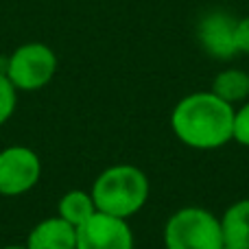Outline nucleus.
Segmentation results:
<instances>
[{
    "label": "nucleus",
    "mask_w": 249,
    "mask_h": 249,
    "mask_svg": "<svg viewBox=\"0 0 249 249\" xmlns=\"http://www.w3.org/2000/svg\"><path fill=\"white\" fill-rule=\"evenodd\" d=\"M171 127L190 149H221L234 138V107L212 92H195L175 105Z\"/></svg>",
    "instance_id": "f257e3e1"
},
{
    "label": "nucleus",
    "mask_w": 249,
    "mask_h": 249,
    "mask_svg": "<svg viewBox=\"0 0 249 249\" xmlns=\"http://www.w3.org/2000/svg\"><path fill=\"white\" fill-rule=\"evenodd\" d=\"M90 195L99 212L129 219L144 208L149 199V179L133 164H114L96 177Z\"/></svg>",
    "instance_id": "f03ea898"
},
{
    "label": "nucleus",
    "mask_w": 249,
    "mask_h": 249,
    "mask_svg": "<svg viewBox=\"0 0 249 249\" xmlns=\"http://www.w3.org/2000/svg\"><path fill=\"white\" fill-rule=\"evenodd\" d=\"M166 249H221L223 230L221 219L203 208H181L164 225Z\"/></svg>",
    "instance_id": "7ed1b4c3"
},
{
    "label": "nucleus",
    "mask_w": 249,
    "mask_h": 249,
    "mask_svg": "<svg viewBox=\"0 0 249 249\" xmlns=\"http://www.w3.org/2000/svg\"><path fill=\"white\" fill-rule=\"evenodd\" d=\"M57 72V55L51 46L42 42L22 44L13 51L7 61L4 74L13 83L16 90L33 92L48 86Z\"/></svg>",
    "instance_id": "20e7f679"
},
{
    "label": "nucleus",
    "mask_w": 249,
    "mask_h": 249,
    "mask_svg": "<svg viewBox=\"0 0 249 249\" xmlns=\"http://www.w3.org/2000/svg\"><path fill=\"white\" fill-rule=\"evenodd\" d=\"M42 177V162L33 149L13 144L0 151V195L18 197L35 188Z\"/></svg>",
    "instance_id": "39448f33"
},
{
    "label": "nucleus",
    "mask_w": 249,
    "mask_h": 249,
    "mask_svg": "<svg viewBox=\"0 0 249 249\" xmlns=\"http://www.w3.org/2000/svg\"><path fill=\"white\" fill-rule=\"evenodd\" d=\"M77 249H133V234L127 219L96 210L77 228Z\"/></svg>",
    "instance_id": "423d86ee"
},
{
    "label": "nucleus",
    "mask_w": 249,
    "mask_h": 249,
    "mask_svg": "<svg viewBox=\"0 0 249 249\" xmlns=\"http://www.w3.org/2000/svg\"><path fill=\"white\" fill-rule=\"evenodd\" d=\"M236 22L228 11H210L197 29V37L203 51L219 61L232 59L236 48Z\"/></svg>",
    "instance_id": "0eeeda50"
},
{
    "label": "nucleus",
    "mask_w": 249,
    "mask_h": 249,
    "mask_svg": "<svg viewBox=\"0 0 249 249\" xmlns=\"http://www.w3.org/2000/svg\"><path fill=\"white\" fill-rule=\"evenodd\" d=\"M26 249H77V228L61 216L44 219L31 230Z\"/></svg>",
    "instance_id": "6e6552de"
},
{
    "label": "nucleus",
    "mask_w": 249,
    "mask_h": 249,
    "mask_svg": "<svg viewBox=\"0 0 249 249\" xmlns=\"http://www.w3.org/2000/svg\"><path fill=\"white\" fill-rule=\"evenodd\" d=\"M223 243L234 249H249V199L232 203L221 216Z\"/></svg>",
    "instance_id": "1a4fd4ad"
},
{
    "label": "nucleus",
    "mask_w": 249,
    "mask_h": 249,
    "mask_svg": "<svg viewBox=\"0 0 249 249\" xmlns=\"http://www.w3.org/2000/svg\"><path fill=\"white\" fill-rule=\"evenodd\" d=\"M57 212L64 221H68L72 228H81L88 219L96 212L94 199L86 190H68L64 197L59 199Z\"/></svg>",
    "instance_id": "9d476101"
},
{
    "label": "nucleus",
    "mask_w": 249,
    "mask_h": 249,
    "mask_svg": "<svg viewBox=\"0 0 249 249\" xmlns=\"http://www.w3.org/2000/svg\"><path fill=\"white\" fill-rule=\"evenodd\" d=\"M212 94L230 105L245 101L249 96V72H243L238 68H228L219 72L212 83Z\"/></svg>",
    "instance_id": "9b49d317"
},
{
    "label": "nucleus",
    "mask_w": 249,
    "mask_h": 249,
    "mask_svg": "<svg viewBox=\"0 0 249 249\" xmlns=\"http://www.w3.org/2000/svg\"><path fill=\"white\" fill-rule=\"evenodd\" d=\"M18 90L4 72H0V124H4L16 112Z\"/></svg>",
    "instance_id": "f8f14e48"
},
{
    "label": "nucleus",
    "mask_w": 249,
    "mask_h": 249,
    "mask_svg": "<svg viewBox=\"0 0 249 249\" xmlns=\"http://www.w3.org/2000/svg\"><path fill=\"white\" fill-rule=\"evenodd\" d=\"M238 144L249 146V103L243 105L238 112H234V138Z\"/></svg>",
    "instance_id": "ddd939ff"
},
{
    "label": "nucleus",
    "mask_w": 249,
    "mask_h": 249,
    "mask_svg": "<svg viewBox=\"0 0 249 249\" xmlns=\"http://www.w3.org/2000/svg\"><path fill=\"white\" fill-rule=\"evenodd\" d=\"M236 48L249 55V16L236 22Z\"/></svg>",
    "instance_id": "4468645a"
},
{
    "label": "nucleus",
    "mask_w": 249,
    "mask_h": 249,
    "mask_svg": "<svg viewBox=\"0 0 249 249\" xmlns=\"http://www.w3.org/2000/svg\"><path fill=\"white\" fill-rule=\"evenodd\" d=\"M2 249H26V247H20V245H9V247H2Z\"/></svg>",
    "instance_id": "2eb2a0df"
},
{
    "label": "nucleus",
    "mask_w": 249,
    "mask_h": 249,
    "mask_svg": "<svg viewBox=\"0 0 249 249\" xmlns=\"http://www.w3.org/2000/svg\"><path fill=\"white\" fill-rule=\"evenodd\" d=\"M221 249H234V247H228V245H223V247H221Z\"/></svg>",
    "instance_id": "dca6fc26"
}]
</instances>
